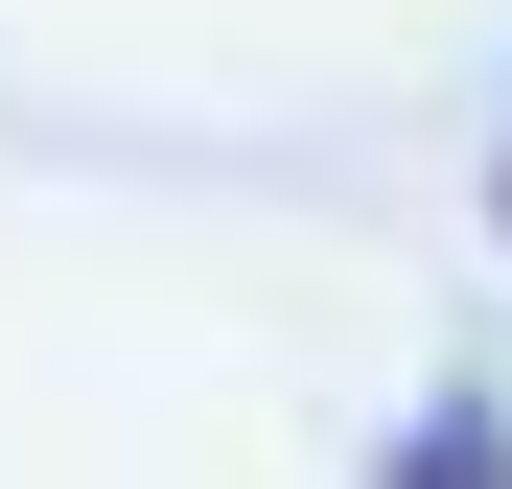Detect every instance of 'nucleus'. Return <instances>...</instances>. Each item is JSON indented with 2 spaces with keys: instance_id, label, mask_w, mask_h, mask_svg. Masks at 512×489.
Returning a JSON list of instances; mask_svg holds the SVG:
<instances>
[{
  "instance_id": "obj_1",
  "label": "nucleus",
  "mask_w": 512,
  "mask_h": 489,
  "mask_svg": "<svg viewBox=\"0 0 512 489\" xmlns=\"http://www.w3.org/2000/svg\"><path fill=\"white\" fill-rule=\"evenodd\" d=\"M373 489H512V420H489V396H419V420H396V466Z\"/></svg>"
},
{
  "instance_id": "obj_2",
  "label": "nucleus",
  "mask_w": 512,
  "mask_h": 489,
  "mask_svg": "<svg viewBox=\"0 0 512 489\" xmlns=\"http://www.w3.org/2000/svg\"><path fill=\"white\" fill-rule=\"evenodd\" d=\"M489 233H512V163H489Z\"/></svg>"
}]
</instances>
